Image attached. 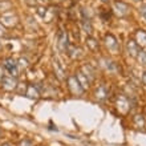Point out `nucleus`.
Here are the masks:
<instances>
[{
  "label": "nucleus",
  "instance_id": "f257e3e1",
  "mask_svg": "<svg viewBox=\"0 0 146 146\" xmlns=\"http://www.w3.org/2000/svg\"><path fill=\"white\" fill-rule=\"evenodd\" d=\"M104 40H105V45H106V48L110 50L111 53H118L119 52V45H118L117 38H115L114 36L110 35V33H108V35H105Z\"/></svg>",
  "mask_w": 146,
  "mask_h": 146
},
{
  "label": "nucleus",
  "instance_id": "f03ea898",
  "mask_svg": "<svg viewBox=\"0 0 146 146\" xmlns=\"http://www.w3.org/2000/svg\"><path fill=\"white\" fill-rule=\"evenodd\" d=\"M68 86H69L70 92H72L73 94H77V96H81L82 92H84V88L80 85V82L77 81V78L74 76L68 78Z\"/></svg>",
  "mask_w": 146,
  "mask_h": 146
},
{
  "label": "nucleus",
  "instance_id": "7ed1b4c3",
  "mask_svg": "<svg viewBox=\"0 0 146 146\" xmlns=\"http://www.w3.org/2000/svg\"><path fill=\"white\" fill-rule=\"evenodd\" d=\"M0 20H1V23L5 24V25H8V27H9V25H11V27H13V25L17 23V17L15 16V13H11V12L1 15Z\"/></svg>",
  "mask_w": 146,
  "mask_h": 146
},
{
  "label": "nucleus",
  "instance_id": "20e7f679",
  "mask_svg": "<svg viewBox=\"0 0 146 146\" xmlns=\"http://www.w3.org/2000/svg\"><path fill=\"white\" fill-rule=\"evenodd\" d=\"M1 86H3L5 90H13L16 88V81L13 77L8 76V77H3L1 80Z\"/></svg>",
  "mask_w": 146,
  "mask_h": 146
},
{
  "label": "nucleus",
  "instance_id": "39448f33",
  "mask_svg": "<svg viewBox=\"0 0 146 146\" xmlns=\"http://www.w3.org/2000/svg\"><path fill=\"white\" fill-rule=\"evenodd\" d=\"M129 100H127L126 97H123L121 96L117 100V109H118L121 113H126V111H129Z\"/></svg>",
  "mask_w": 146,
  "mask_h": 146
},
{
  "label": "nucleus",
  "instance_id": "423d86ee",
  "mask_svg": "<svg viewBox=\"0 0 146 146\" xmlns=\"http://www.w3.org/2000/svg\"><path fill=\"white\" fill-rule=\"evenodd\" d=\"M4 66L7 68V70L11 73L12 76H17V64L15 62V60H12V58H7L5 61H4Z\"/></svg>",
  "mask_w": 146,
  "mask_h": 146
},
{
  "label": "nucleus",
  "instance_id": "0eeeda50",
  "mask_svg": "<svg viewBox=\"0 0 146 146\" xmlns=\"http://www.w3.org/2000/svg\"><path fill=\"white\" fill-rule=\"evenodd\" d=\"M126 49H127V52H129V54L133 56V57H137L139 53V45L134 41V40H130V41L127 42Z\"/></svg>",
  "mask_w": 146,
  "mask_h": 146
},
{
  "label": "nucleus",
  "instance_id": "6e6552de",
  "mask_svg": "<svg viewBox=\"0 0 146 146\" xmlns=\"http://www.w3.org/2000/svg\"><path fill=\"white\" fill-rule=\"evenodd\" d=\"M114 9H115V12H117L119 16H125L127 12H129V7H127V4L122 3V1H115L114 3Z\"/></svg>",
  "mask_w": 146,
  "mask_h": 146
},
{
  "label": "nucleus",
  "instance_id": "1a4fd4ad",
  "mask_svg": "<svg viewBox=\"0 0 146 146\" xmlns=\"http://www.w3.org/2000/svg\"><path fill=\"white\" fill-rule=\"evenodd\" d=\"M58 48L61 50L68 48V37H66V33L64 31L60 32V36H58Z\"/></svg>",
  "mask_w": 146,
  "mask_h": 146
},
{
  "label": "nucleus",
  "instance_id": "9d476101",
  "mask_svg": "<svg viewBox=\"0 0 146 146\" xmlns=\"http://www.w3.org/2000/svg\"><path fill=\"white\" fill-rule=\"evenodd\" d=\"M94 96H96L98 100H104V98H106V96H108V89H106V86H105V85L98 86L97 90H96V93H94Z\"/></svg>",
  "mask_w": 146,
  "mask_h": 146
},
{
  "label": "nucleus",
  "instance_id": "9b49d317",
  "mask_svg": "<svg viewBox=\"0 0 146 146\" xmlns=\"http://www.w3.org/2000/svg\"><path fill=\"white\" fill-rule=\"evenodd\" d=\"M81 25H82V29H84V31L86 32L89 36L93 35V27H92V24H90V21H89L88 17H84V19H82Z\"/></svg>",
  "mask_w": 146,
  "mask_h": 146
},
{
  "label": "nucleus",
  "instance_id": "f8f14e48",
  "mask_svg": "<svg viewBox=\"0 0 146 146\" xmlns=\"http://www.w3.org/2000/svg\"><path fill=\"white\" fill-rule=\"evenodd\" d=\"M76 78H77V81L80 82V85H81V86H82L84 89H86V88L89 86V80L86 78V76H85L82 72H78V73H77Z\"/></svg>",
  "mask_w": 146,
  "mask_h": 146
},
{
  "label": "nucleus",
  "instance_id": "ddd939ff",
  "mask_svg": "<svg viewBox=\"0 0 146 146\" xmlns=\"http://www.w3.org/2000/svg\"><path fill=\"white\" fill-rule=\"evenodd\" d=\"M135 37H137V44L141 46H145L146 45V32L145 31H138L135 33Z\"/></svg>",
  "mask_w": 146,
  "mask_h": 146
},
{
  "label": "nucleus",
  "instance_id": "4468645a",
  "mask_svg": "<svg viewBox=\"0 0 146 146\" xmlns=\"http://www.w3.org/2000/svg\"><path fill=\"white\" fill-rule=\"evenodd\" d=\"M86 45L89 46V49L92 50H98V42H97L96 38H93L92 36H89L86 38Z\"/></svg>",
  "mask_w": 146,
  "mask_h": 146
},
{
  "label": "nucleus",
  "instance_id": "2eb2a0df",
  "mask_svg": "<svg viewBox=\"0 0 146 146\" xmlns=\"http://www.w3.org/2000/svg\"><path fill=\"white\" fill-rule=\"evenodd\" d=\"M27 96L29 97V98H37V97H38V92L36 90L35 86H28V89H27Z\"/></svg>",
  "mask_w": 146,
  "mask_h": 146
},
{
  "label": "nucleus",
  "instance_id": "dca6fc26",
  "mask_svg": "<svg viewBox=\"0 0 146 146\" xmlns=\"http://www.w3.org/2000/svg\"><path fill=\"white\" fill-rule=\"evenodd\" d=\"M68 50H69V56L72 58H77L81 54V53H78V52H80V49H78L77 46H73L72 45V46H69V48H68Z\"/></svg>",
  "mask_w": 146,
  "mask_h": 146
},
{
  "label": "nucleus",
  "instance_id": "f3484780",
  "mask_svg": "<svg viewBox=\"0 0 146 146\" xmlns=\"http://www.w3.org/2000/svg\"><path fill=\"white\" fill-rule=\"evenodd\" d=\"M134 123L137 125V126H139V127H143L145 126V121H143V117L141 114H137L134 117Z\"/></svg>",
  "mask_w": 146,
  "mask_h": 146
},
{
  "label": "nucleus",
  "instance_id": "a211bd4d",
  "mask_svg": "<svg viewBox=\"0 0 146 146\" xmlns=\"http://www.w3.org/2000/svg\"><path fill=\"white\" fill-rule=\"evenodd\" d=\"M84 74H85V76H86V78H88V80H89V82H90V81H92L93 80V77H94V76H93V72H92V69H90V68H89V66H85V68H84Z\"/></svg>",
  "mask_w": 146,
  "mask_h": 146
},
{
  "label": "nucleus",
  "instance_id": "6ab92c4d",
  "mask_svg": "<svg viewBox=\"0 0 146 146\" xmlns=\"http://www.w3.org/2000/svg\"><path fill=\"white\" fill-rule=\"evenodd\" d=\"M138 60L141 64H143V65H146V52L145 50H139V53H138Z\"/></svg>",
  "mask_w": 146,
  "mask_h": 146
},
{
  "label": "nucleus",
  "instance_id": "aec40b11",
  "mask_svg": "<svg viewBox=\"0 0 146 146\" xmlns=\"http://www.w3.org/2000/svg\"><path fill=\"white\" fill-rule=\"evenodd\" d=\"M19 146H32V142L29 139H23V141L19 143Z\"/></svg>",
  "mask_w": 146,
  "mask_h": 146
},
{
  "label": "nucleus",
  "instance_id": "412c9836",
  "mask_svg": "<svg viewBox=\"0 0 146 146\" xmlns=\"http://www.w3.org/2000/svg\"><path fill=\"white\" fill-rule=\"evenodd\" d=\"M139 11H141V15L143 16V19L146 20V4H145V5H142V7H141V9H139Z\"/></svg>",
  "mask_w": 146,
  "mask_h": 146
},
{
  "label": "nucleus",
  "instance_id": "4be33fe9",
  "mask_svg": "<svg viewBox=\"0 0 146 146\" xmlns=\"http://www.w3.org/2000/svg\"><path fill=\"white\" fill-rule=\"evenodd\" d=\"M5 35V28L3 27V24L0 23V37H1V36H4Z\"/></svg>",
  "mask_w": 146,
  "mask_h": 146
},
{
  "label": "nucleus",
  "instance_id": "5701e85b",
  "mask_svg": "<svg viewBox=\"0 0 146 146\" xmlns=\"http://www.w3.org/2000/svg\"><path fill=\"white\" fill-rule=\"evenodd\" d=\"M19 65H20V66H25V65H27V62H25V60H21V58H20Z\"/></svg>",
  "mask_w": 146,
  "mask_h": 146
},
{
  "label": "nucleus",
  "instance_id": "b1692460",
  "mask_svg": "<svg viewBox=\"0 0 146 146\" xmlns=\"http://www.w3.org/2000/svg\"><path fill=\"white\" fill-rule=\"evenodd\" d=\"M142 81H143V84L146 85V72H143V74H142Z\"/></svg>",
  "mask_w": 146,
  "mask_h": 146
},
{
  "label": "nucleus",
  "instance_id": "393cba45",
  "mask_svg": "<svg viewBox=\"0 0 146 146\" xmlns=\"http://www.w3.org/2000/svg\"><path fill=\"white\" fill-rule=\"evenodd\" d=\"M1 146H11V143H8V142H5V143H3Z\"/></svg>",
  "mask_w": 146,
  "mask_h": 146
},
{
  "label": "nucleus",
  "instance_id": "a878e982",
  "mask_svg": "<svg viewBox=\"0 0 146 146\" xmlns=\"http://www.w3.org/2000/svg\"><path fill=\"white\" fill-rule=\"evenodd\" d=\"M102 1H108V0H102Z\"/></svg>",
  "mask_w": 146,
  "mask_h": 146
}]
</instances>
